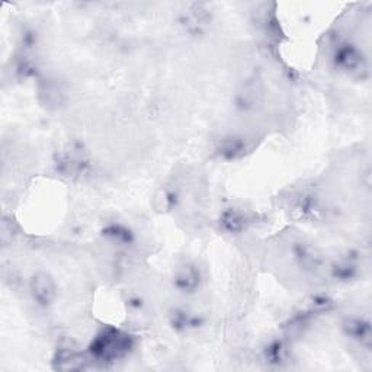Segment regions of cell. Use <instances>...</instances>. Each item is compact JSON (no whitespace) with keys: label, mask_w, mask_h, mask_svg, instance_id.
Wrapping results in <instances>:
<instances>
[{"label":"cell","mask_w":372,"mask_h":372,"mask_svg":"<svg viewBox=\"0 0 372 372\" xmlns=\"http://www.w3.org/2000/svg\"><path fill=\"white\" fill-rule=\"evenodd\" d=\"M134 339L131 335L108 327L96 335L89 345V356L95 362L109 364L118 360H123L132 351Z\"/></svg>","instance_id":"1"},{"label":"cell","mask_w":372,"mask_h":372,"mask_svg":"<svg viewBox=\"0 0 372 372\" xmlns=\"http://www.w3.org/2000/svg\"><path fill=\"white\" fill-rule=\"evenodd\" d=\"M86 364H87V361L85 358V355L76 349L70 348V346L58 349L55 356H54V361H53L54 368L60 369V371L83 369L86 366Z\"/></svg>","instance_id":"2"},{"label":"cell","mask_w":372,"mask_h":372,"mask_svg":"<svg viewBox=\"0 0 372 372\" xmlns=\"http://www.w3.org/2000/svg\"><path fill=\"white\" fill-rule=\"evenodd\" d=\"M31 292L34 300L41 305H48L55 296V285L51 276L47 274H38L33 278Z\"/></svg>","instance_id":"3"},{"label":"cell","mask_w":372,"mask_h":372,"mask_svg":"<svg viewBox=\"0 0 372 372\" xmlns=\"http://www.w3.org/2000/svg\"><path fill=\"white\" fill-rule=\"evenodd\" d=\"M336 64L348 73H358L364 70L365 60L362 54L355 47L346 46L336 53Z\"/></svg>","instance_id":"4"},{"label":"cell","mask_w":372,"mask_h":372,"mask_svg":"<svg viewBox=\"0 0 372 372\" xmlns=\"http://www.w3.org/2000/svg\"><path fill=\"white\" fill-rule=\"evenodd\" d=\"M345 332L351 339L360 342L362 346L365 348L371 346V327L368 321L349 320L345 324Z\"/></svg>","instance_id":"5"},{"label":"cell","mask_w":372,"mask_h":372,"mask_svg":"<svg viewBox=\"0 0 372 372\" xmlns=\"http://www.w3.org/2000/svg\"><path fill=\"white\" fill-rule=\"evenodd\" d=\"M176 284L182 291L192 292L200 284V272L197 271V267L192 265L184 266L182 269L177 272Z\"/></svg>","instance_id":"6"},{"label":"cell","mask_w":372,"mask_h":372,"mask_svg":"<svg viewBox=\"0 0 372 372\" xmlns=\"http://www.w3.org/2000/svg\"><path fill=\"white\" fill-rule=\"evenodd\" d=\"M285 349L282 344H272L266 349V360L269 364H282L284 362Z\"/></svg>","instance_id":"7"}]
</instances>
